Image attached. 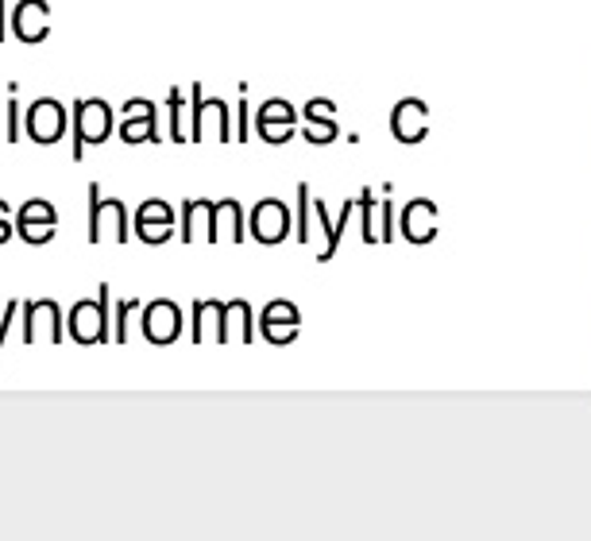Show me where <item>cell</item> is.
I'll list each match as a JSON object with an SVG mask.
<instances>
[{
    "instance_id": "6da1fadb",
    "label": "cell",
    "mask_w": 591,
    "mask_h": 541,
    "mask_svg": "<svg viewBox=\"0 0 591 541\" xmlns=\"http://www.w3.org/2000/svg\"><path fill=\"white\" fill-rule=\"evenodd\" d=\"M105 310H109V287H101L97 302H77L74 310H70L67 317L70 337H74L77 345H101V340L109 337V317H105Z\"/></svg>"
},
{
    "instance_id": "7a4b0ae2",
    "label": "cell",
    "mask_w": 591,
    "mask_h": 541,
    "mask_svg": "<svg viewBox=\"0 0 591 541\" xmlns=\"http://www.w3.org/2000/svg\"><path fill=\"white\" fill-rule=\"evenodd\" d=\"M112 128V112L105 101L89 97V101H74V159L85 155V144H101Z\"/></svg>"
},
{
    "instance_id": "3957f363",
    "label": "cell",
    "mask_w": 591,
    "mask_h": 541,
    "mask_svg": "<svg viewBox=\"0 0 591 541\" xmlns=\"http://www.w3.org/2000/svg\"><path fill=\"white\" fill-rule=\"evenodd\" d=\"M24 128H27V140H32V144H39V147L59 144L62 132H67V109H62L55 97H39V101H32V109H27Z\"/></svg>"
},
{
    "instance_id": "277c9868",
    "label": "cell",
    "mask_w": 591,
    "mask_h": 541,
    "mask_svg": "<svg viewBox=\"0 0 591 541\" xmlns=\"http://www.w3.org/2000/svg\"><path fill=\"white\" fill-rule=\"evenodd\" d=\"M24 317H27V329H24V340L27 345H59L62 340V310H59V302L55 298H35V302H27L24 305Z\"/></svg>"
},
{
    "instance_id": "5b68a950",
    "label": "cell",
    "mask_w": 591,
    "mask_h": 541,
    "mask_svg": "<svg viewBox=\"0 0 591 541\" xmlns=\"http://www.w3.org/2000/svg\"><path fill=\"white\" fill-rule=\"evenodd\" d=\"M89 197H94V205H89V240L94 244H101L105 237L124 240V205L117 197H101L97 182L89 187Z\"/></svg>"
},
{
    "instance_id": "8992f818",
    "label": "cell",
    "mask_w": 591,
    "mask_h": 541,
    "mask_svg": "<svg viewBox=\"0 0 591 541\" xmlns=\"http://www.w3.org/2000/svg\"><path fill=\"white\" fill-rule=\"evenodd\" d=\"M12 35L20 43H43L51 35V4L47 0H20L12 9Z\"/></svg>"
},
{
    "instance_id": "52a82bcc",
    "label": "cell",
    "mask_w": 591,
    "mask_h": 541,
    "mask_svg": "<svg viewBox=\"0 0 591 541\" xmlns=\"http://www.w3.org/2000/svg\"><path fill=\"white\" fill-rule=\"evenodd\" d=\"M144 333L152 340H159V345L174 337V333H178V310H174V305H170V302H155L152 310L144 313Z\"/></svg>"
},
{
    "instance_id": "ba28073f",
    "label": "cell",
    "mask_w": 591,
    "mask_h": 541,
    "mask_svg": "<svg viewBox=\"0 0 591 541\" xmlns=\"http://www.w3.org/2000/svg\"><path fill=\"white\" fill-rule=\"evenodd\" d=\"M55 229H59V220H35V225H16V237L24 244H47L55 240Z\"/></svg>"
},
{
    "instance_id": "9c48e42d",
    "label": "cell",
    "mask_w": 591,
    "mask_h": 541,
    "mask_svg": "<svg viewBox=\"0 0 591 541\" xmlns=\"http://www.w3.org/2000/svg\"><path fill=\"white\" fill-rule=\"evenodd\" d=\"M35 220H59L51 202H43V197H32L24 209L16 213V225H35Z\"/></svg>"
},
{
    "instance_id": "30bf717a",
    "label": "cell",
    "mask_w": 591,
    "mask_h": 541,
    "mask_svg": "<svg viewBox=\"0 0 591 541\" xmlns=\"http://www.w3.org/2000/svg\"><path fill=\"white\" fill-rule=\"evenodd\" d=\"M4 140H9V144L24 140V124H20V101H16V85H12L9 105H4Z\"/></svg>"
},
{
    "instance_id": "8fae6325",
    "label": "cell",
    "mask_w": 591,
    "mask_h": 541,
    "mask_svg": "<svg viewBox=\"0 0 591 541\" xmlns=\"http://www.w3.org/2000/svg\"><path fill=\"white\" fill-rule=\"evenodd\" d=\"M144 135H147V140H155V112L152 109H147L140 120H128V124H124V140H128V144H140Z\"/></svg>"
},
{
    "instance_id": "7c38bea8",
    "label": "cell",
    "mask_w": 591,
    "mask_h": 541,
    "mask_svg": "<svg viewBox=\"0 0 591 541\" xmlns=\"http://www.w3.org/2000/svg\"><path fill=\"white\" fill-rule=\"evenodd\" d=\"M140 225H170V213L162 209L159 202H147L144 209H140Z\"/></svg>"
},
{
    "instance_id": "4fadbf2b",
    "label": "cell",
    "mask_w": 591,
    "mask_h": 541,
    "mask_svg": "<svg viewBox=\"0 0 591 541\" xmlns=\"http://www.w3.org/2000/svg\"><path fill=\"white\" fill-rule=\"evenodd\" d=\"M217 225H220V237H237V205H220Z\"/></svg>"
},
{
    "instance_id": "5bb4252c",
    "label": "cell",
    "mask_w": 591,
    "mask_h": 541,
    "mask_svg": "<svg viewBox=\"0 0 591 541\" xmlns=\"http://www.w3.org/2000/svg\"><path fill=\"white\" fill-rule=\"evenodd\" d=\"M16 313H20V302H9V310H4V317H0V348H4V337H9L12 322H16Z\"/></svg>"
},
{
    "instance_id": "9a60e30c",
    "label": "cell",
    "mask_w": 591,
    "mask_h": 541,
    "mask_svg": "<svg viewBox=\"0 0 591 541\" xmlns=\"http://www.w3.org/2000/svg\"><path fill=\"white\" fill-rule=\"evenodd\" d=\"M9 237H12V225H9V220H0V244H4Z\"/></svg>"
},
{
    "instance_id": "2e32d148",
    "label": "cell",
    "mask_w": 591,
    "mask_h": 541,
    "mask_svg": "<svg viewBox=\"0 0 591 541\" xmlns=\"http://www.w3.org/2000/svg\"><path fill=\"white\" fill-rule=\"evenodd\" d=\"M0 220H9V202H0Z\"/></svg>"
},
{
    "instance_id": "e0dca14e",
    "label": "cell",
    "mask_w": 591,
    "mask_h": 541,
    "mask_svg": "<svg viewBox=\"0 0 591 541\" xmlns=\"http://www.w3.org/2000/svg\"><path fill=\"white\" fill-rule=\"evenodd\" d=\"M0 117H4V105H0ZM0 144H4V124H0Z\"/></svg>"
}]
</instances>
